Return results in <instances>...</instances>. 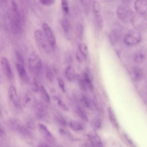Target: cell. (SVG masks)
<instances>
[{
    "mask_svg": "<svg viewBox=\"0 0 147 147\" xmlns=\"http://www.w3.org/2000/svg\"><path fill=\"white\" fill-rule=\"evenodd\" d=\"M52 70L53 72L55 74H57L58 73V69L57 67L53 65L52 66Z\"/></svg>",
    "mask_w": 147,
    "mask_h": 147,
    "instance_id": "38",
    "label": "cell"
},
{
    "mask_svg": "<svg viewBox=\"0 0 147 147\" xmlns=\"http://www.w3.org/2000/svg\"><path fill=\"white\" fill-rule=\"evenodd\" d=\"M56 118L58 121L61 125L65 126L67 123L66 121L61 116H57Z\"/></svg>",
    "mask_w": 147,
    "mask_h": 147,
    "instance_id": "36",
    "label": "cell"
},
{
    "mask_svg": "<svg viewBox=\"0 0 147 147\" xmlns=\"http://www.w3.org/2000/svg\"><path fill=\"white\" fill-rule=\"evenodd\" d=\"M58 81L59 85L61 88L62 91L63 92L65 91V86L64 81L63 79L61 78H59L58 79Z\"/></svg>",
    "mask_w": 147,
    "mask_h": 147,
    "instance_id": "35",
    "label": "cell"
},
{
    "mask_svg": "<svg viewBox=\"0 0 147 147\" xmlns=\"http://www.w3.org/2000/svg\"><path fill=\"white\" fill-rule=\"evenodd\" d=\"M77 112L78 115L82 119L86 121H88V119L86 114L81 108L78 107L77 109Z\"/></svg>",
    "mask_w": 147,
    "mask_h": 147,
    "instance_id": "23",
    "label": "cell"
},
{
    "mask_svg": "<svg viewBox=\"0 0 147 147\" xmlns=\"http://www.w3.org/2000/svg\"><path fill=\"white\" fill-rule=\"evenodd\" d=\"M16 55L18 60L21 63H23L24 59L20 54L18 52H17L16 53Z\"/></svg>",
    "mask_w": 147,
    "mask_h": 147,
    "instance_id": "37",
    "label": "cell"
},
{
    "mask_svg": "<svg viewBox=\"0 0 147 147\" xmlns=\"http://www.w3.org/2000/svg\"><path fill=\"white\" fill-rule=\"evenodd\" d=\"M39 1L42 5L49 6L53 5L55 2V0H39Z\"/></svg>",
    "mask_w": 147,
    "mask_h": 147,
    "instance_id": "32",
    "label": "cell"
},
{
    "mask_svg": "<svg viewBox=\"0 0 147 147\" xmlns=\"http://www.w3.org/2000/svg\"><path fill=\"white\" fill-rule=\"evenodd\" d=\"M9 98L14 105L16 107H19L18 95L15 88L13 86L9 88Z\"/></svg>",
    "mask_w": 147,
    "mask_h": 147,
    "instance_id": "10",
    "label": "cell"
},
{
    "mask_svg": "<svg viewBox=\"0 0 147 147\" xmlns=\"http://www.w3.org/2000/svg\"><path fill=\"white\" fill-rule=\"evenodd\" d=\"M57 103L59 107L63 110L67 111L68 110V107L61 100H59Z\"/></svg>",
    "mask_w": 147,
    "mask_h": 147,
    "instance_id": "33",
    "label": "cell"
},
{
    "mask_svg": "<svg viewBox=\"0 0 147 147\" xmlns=\"http://www.w3.org/2000/svg\"><path fill=\"white\" fill-rule=\"evenodd\" d=\"M120 33L118 31L115 30L112 31L109 35V38L112 44L116 43L119 38Z\"/></svg>",
    "mask_w": 147,
    "mask_h": 147,
    "instance_id": "16",
    "label": "cell"
},
{
    "mask_svg": "<svg viewBox=\"0 0 147 147\" xmlns=\"http://www.w3.org/2000/svg\"><path fill=\"white\" fill-rule=\"evenodd\" d=\"M16 67L17 72L21 79L25 83L29 82V78L23 66L21 64L18 63L16 64Z\"/></svg>",
    "mask_w": 147,
    "mask_h": 147,
    "instance_id": "11",
    "label": "cell"
},
{
    "mask_svg": "<svg viewBox=\"0 0 147 147\" xmlns=\"http://www.w3.org/2000/svg\"><path fill=\"white\" fill-rule=\"evenodd\" d=\"M91 124L92 127L95 129H99L101 126V121L98 119H93L91 121Z\"/></svg>",
    "mask_w": 147,
    "mask_h": 147,
    "instance_id": "26",
    "label": "cell"
},
{
    "mask_svg": "<svg viewBox=\"0 0 147 147\" xmlns=\"http://www.w3.org/2000/svg\"><path fill=\"white\" fill-rule=\"evenodd\" d=\"M1 129H0V133L1 132Z\"/></svg>",
    "mask_w": 147,
    "mask_h": 147,
    "instance_id": "40",
    "label": "cell"
},
{
    "mask_svg": "<svg viewBox=\"0 0 147 147\" xmlns=\"http://www.w3.org/2000/svg\"><path fill=\"white\" fill-rule=\"evenodd\" d=\"M65 75L67 79L69 81H72L75 77L74 70L71 65H69L65 71Z\"/></svg>",
    "mask_w": 147,
    "mask_h": 147,
    "instance_id": "14",
    "label": "cell"
},
{
    "mask_svg": "<svg viewBox=\"0 0 147 147\" xmlns=\"http://www.w3.org/2000/svg\"><path fill=\"white\" fill-rule=\"evenodd\" d=\"M61 1L63 10L65 13H68L69 12V8L67 0H61Z\"/></svg>",
    "mask_w": 147,
    "mask_h": 147,
    "instance_id": "28",
    "label": "cell"
},
{
    "mask_svg": "<svg viewBox=\"0 0 147 147\" xmlns=\"http://www.w3.org/2000/svg\"><path fill=\"white\" fill-rule=\"evenodd\" d=\"M82 103L86 107L89 108L90 106V102L88 97L85 95H82L80 98Z\"/></svg>",
    "mask_w": 147,
    "mask_h": 147,
    "instance_id": "27",
    "label": "cell"
},
{
    "mask_svg": "<svg viewBox=\"0 0 147 147\" xmlns=\"http://www.w3.org/2000/svg\"><path fill=\"white\" fill-rule=\"evenodd\" d=\"M135 8L138 13L143 15L147 11L146 0H136L134 3Z\"/></svg>",
    "mask_w": 147,
    "mask_h": 147,
    "instance_id": "9",
    "label": "cell"
},
{
    "mask_svg": "<svg viewBox=\"0 0 147 147\" xmlns=\"http://www.w3.org/2000/svg\"><path fill=\"white\" fill-rule=\"evenodd\" d=\"M145 57L144 53L142 52H140L136 54L135 56L134 60L136 63H140L144 61Z\"/></svg>",
    "mask_w": 147,
    "mask_h": 147,
    "instance_id": "18",
    "label": "cell"
},
{
    "mask_svg": "<svg viewBox=\"0 0 147 147\" xmlns=\"http://www.w3.org/2000/svg\"><path fill=\"white\" fill-rule=\"evenodd\" d=\"M88 137L90 143L94 146H102V141L99 136L96 134L93 133L88 135Z\"/></svg>",
    "mask_w": 147,
    "mask_h": 147,
    "instance_id": "12",
    "label": "cell"
},
{
    "mask_svg": "<svg viewBox=\"0 0 147 147\" xmlns=\"http://www.w3.org/2000/svg\"><path fill=\"white\" fill-rule=\"evenodd\" d=\"M71 128L75 131H80L83 129L82 125L79 122L75 121H71L69 123Z\"/></svg>",
    "mask_w": 147,
    "mask_h": 147,
    "instance_id": "19",
    "label": "cell"
},
{
    "mask_svg": "<svg viewBox=\"0 0 147 147\" xmlns=\"http://www.w3.org/2000/svg\"><path fill=\"white\" fill-rule=\"evenodd\" d=\"M93 10L95 13H99L100 10V5L99 3L95 1L93 4Z\"/></svg>",
    "mask_w": 147,
    "mask_h": 147,
    "instance_id": "31",
    "label": "cell"
},
{
    "mask_svg": "<svg viewBox=\"0 0 147 147\" xmlns=\"http://www.w3.org/2000/svg\"><path fill=\"white\" fill-rule=\"evenodd\" d=\"M131 20L133 26L138 30L144 29L146 26V20L142 14L133 15Z\"/></svg>",
    "mask_w": 147,
    "mask_h": 147,
    "instance_id": "6",
    "label": "cell"
},
{
    "mask_svg": "<svg viewBox=\"0 0 147 147\" xmlns=\"http://www.w3.org/2000/svg\"><path fill=\"white\" fill-rule=\"evenodd\" d=\"M61 25L64 32H68L70 29V24L68 20L66 19H63L61 21Z\"/></svg>",
    "mask_w": 147,
    "mask_h": 147,
    "instance_id": "25",
    "label": "cell"
},
{
    "mask_svg": "<svg viewBox=\"0 0 147 147\" xmlns=\"http://www.w3.org/2000/svg\"><path fill=\"white\" fill-rule=\"evenodd\" d=\"M79 86L81 89L84 91H86V84L84 79L80 74H78L76 76Z\"/></svg>",
    "mask_w": 147,
    "mask_h": 147,
    "instance_id": "20",
    "label": "cell"
},
{
    "mask_svg": "<svg viewBox=\"0 0 147 147\" xmlns=\"http://www.w3.org/2000/svg\"><path fill=\"white\" fill-rule=\"evenodd\" d=\"M83 77L86 84L88 86L89 89L91 90H93V86L88 74L86 72H84L83 74Z\"/></svg>",
    "mask_w": 147,
    "mask_h": 147,
    "instance_id": "21",
    "label": "cell"
},
{
    "mask_svg": "<svg viewBox=\"0 0 147 147\" xmlns=\"http://www.w3.org/2000/svg\"><path fill=\"white\" fill-rule=\"evenodd\" d=\"M79 51L84 56H86L88 54V47L86 44L84 43H82L79 45Z\"/></svg>",
    "mask_w": 147,
    "mask_h": 147,
    "instance_id": "24",
    "label": "cell"
},
{
    "mask_svg": "<svg viewBox=\"0 0 147 147\" xmlns=\"http://www.w3.org/2000/svg\"><path fill=\"white\" fill-rule=\"evenodd\" d=\"M34 37L36 44L39 49L42 51H47L49 43L45 34L42 31L40 30H36L34 33Z\"/></svg>",
    "mask_w": 147,
    "mask_h": 147,
    "instance_id": "2",
    "label": "cell"
},
{
    "mask_svg": "<svg viewBox=\"0 0 147 147\" xmlns=\"http://www.w3.org/2000/svg\"><path fill=\"white\" fill-rule=\"evenodd\" d=\"M46 75L48 80L51 82L53 81L54 79L53 73L51 69L47 66L46 68Z\"/></svg>",
    "mask_w": 147,
    "mask_h": 147,
    "instance_id": "22",
    "label": "cell"
},
{
    "mask_svg": "<svg viewBox=\"0 0 147 147\" xmlns=\"http://www.w3.org/2000/svg\"><path fill=\"white\" fill-rule=\"evenodd\" d=\"M83 27L81 24H79L76 26V33L77 35L79 37L81 36L83 33Z\"/></svg>",
    "mask_w": 147,
    "mask_h": 147,
    "instance_id": "30",
    "label": "cell"
},
{
    "mask_svg": "<svg viewBox=\"0 0 147 147\" xmlns=\"http://www.w3.org/2000/svg\"><path fill=\"white\" fill-rule=\"evenodd\" d=\"M38 125L40 128V134L42 137L50 143H54L55 142V138L47 127L41 123H39Z\"/></svg>",
    "mask_w": 147,
    "mask_h": 147,
    "instance_id": "8",
    "label": "cell"
},
{
    "mask_svg": "<svg viewBox=\"0 0 147 147\" xmlns=\"http://www.w3.org/2000/svg\"><path fill=\"white\" fill-rule=\"evenodd\" d=\"M141 40L140 33L135 31L130 32L125 36L124 39L126 44L130 45H134L139 43Z\"/></svg>",
    "mask_w": 147,
    "mask_h": 147,
    "instance_id": "5",
    "label": "cell"
},
{
    "mask_svg": "<svg viewBox=\"0 0 147 147\" xmlns=\"http://www.w3.org/2000/svg\"><path fill=\"white\" fill-rule=\"evenodd\" d=\"M117 13L118 17L124 22L131 20L133 15L131 9L127 5L123 4L118 7Z\"/></svg>",
    "mask_w": 147,
    "mask_h": 147,
    "instance_id": "3",
    "label": "cell"
},
{
    "mask_svg": "<svg viewBox=\"0 0 147 147\" xmlns=\"http://www.w3.org/2000/svg\"><path fill=\"white\" fill-rule=\"evenodd\" d=\"M42 27L49 45L51 47H55L56 46V39L51 29L46 23L42 24Z\"/></svg>",
    "mask_w": 147,
    "mask_h": 147,
    "instance_id": "4",
    "label": "cell"
},
{
    "mask_svg": "<svg viewBox=\"0 0 147 147\" xmlns=\"http://www.w3.org/2000/svg\"><path fill=\"white\" fill-rule=\"evenodd\" d=\"M82 1H83V0H81Z\"/></svg>",
    "mask_w": 147,
    "mask_h": 147,
    "instance_id": "41",
    "label": "cell"
},
{
    "mask_svg": "<svg viewBox=\"0 0 147 147\" xmlns=\"http://www.w3.org/2000/svg\"><path fill=\"white\" fill-rule=\"evenodd\" d=\"M95 19L98 26L101 27L102 26L103 20L101 15L99 13H95Z\"/></svg>",
    "mask_w": 147,
    "mask_h": 147,
    "instance_id": "29",
    "label": "cell"
},
{
    "mask_svg": "<svg viewBox=\"0 0 147 147\" xmlns=\"http://www.w3.org/2000/svg\"><path fill=\"white\" fill-rule=\"evenodd\" d=\"M39 87L35 78L33 80L32 86V89L34 92H37L39 90Z\"/></svg>",
    "mask_w": 147,
    "mask_h": 147,
    "instance_id": "34",
    "label": "cell"
},
{
    "mask_svg": "<svg viewBox=\"0 0 147 147\" xmlns=\"http://www.w3.org/2000/svg\"><path fill=\"white\" fill-rule=\"evenodd\" d=\"M28 66L30 72L35 76L38 75L41 72L42 61L39 56L35 52H32L30 55Z\"/></svg>",
    "mask_w": 147,
    "mask_h": 147,
    "instance_id": "1",
    "label": "cell"
},
{
    "mask_svg": "<svg viewBox=\"0 0 147 147\" xmlns=\"http://www.w3.org/2000/svg\"><path fill=\"white\" fill-rule=\"evenodd\" d=\"M108 116L110 121L113 125L116 128L119 127V124L115 114L112 109L108 107L107 109Z\"/></svg>",
    "mask_w": 147,
    "mask_h": 147,
    "instance_id": "13",
    "label": "cell"
},
{
    "mask_svg": "<svg viewBox=\"0 0 147 147\" xmlns=\"http://www.w3.org/2000/svg\"><path fill=\"white\" fill-rule=\"evenodd\" d=\"M49 146L47 145V144H42L40 145L39 146H42V147H46V146Z\"/></svg>",
    "mask_w": 147,
    "mask_h": 147,
    "instance_id": "39",
    "label": "cell"
},
{
    "mask_svg": "<svg viewBox=\"0 0 147 147\" xmlns=\"http://www.w3.org/2000/svg\"><path fill=\"white\" fill-rule=\"evenodd\" d=\"M0 62L4 74L9 79L11 78L13 74L8 59L6 57H2L1 58Z\"/></svg>",
    "mask_w": 147,
    "mask_h": 147,
    "instance_id": "7",
    "label": "cell"
},
{
    "mask_svg": "<svg viewBox=\"0 0 147 147\" xmlns=\"http://www.w3.org/2000/svg\"><path fill=\"white\" fill-rule=\"evenodd\" d=\"M40 91V96L46 102H49L50 100L49 96L43 86H41Z\"/></svg>",
    "mask_w": 147,
    "mask_h": 147,
    "instance_id": "15",
    "label": "cell"
},
{
    "mask_svg": "<svg viewBox=\"0 0 147 147\" xmlns=\"http://www.w3.org/2000/svg\"><path fill=\"white\" fill-rule=\"evenodd\" d=\"M132 75L133 77L137 80L141 79L143 76L142 71L138 68H135L133 70Z\"/></svg>",
    "mask_w": 147,
    "mask_h": 147,
    "instance_id": "17",
    "label": "cell"
}]
</instances>
